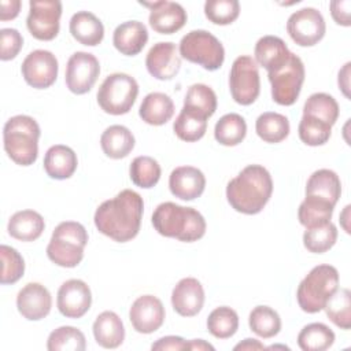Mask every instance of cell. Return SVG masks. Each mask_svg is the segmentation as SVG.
Listing matches in <instances>:
<instances>
[{"instance_id":"22","label":"cell","mask_w":351,"mask_h":351,"mask_svg":"<svg viewBox=\"0 0 351 351\" xmlns=\"http://www.w3.org/2000/svg\"><path fill=\"white\" fill-rule=\"evenodd\" d=\"M148 41V30L143 22L126 21L118 25L112 34V44L118 52L134 56L143 51Z\"/></svg>"},{"instance_id":"39","label":"cell","mask_w":351,"mask_h":351,"mask_svg":"<svg viewBox=\"0 0 351 351\" xmlns=\"http://www.w3.org/2000/svg\"><path fill=\"white\" fill-rule=\"evenodd\" d=\"M328 318L340 329L351 328V292L337 288L324 307Z\"/></svg>"},{"instance_id":"2","label":"cell","mask_w":351,"mask_h":351,"mask_svg":"<svg viewBox=\"0 0 351 351\" xmlns=\"http://www.w3.org/2000/svg\"><path fill=\"white\" fill-rule=\"evenodd\" d=\"M271 192L270 173L261 165H248L228 182L226 199L236 211L254 215L263 210Z\"/></svg>"},{"instance_id":"36","label":"cell","mask_w":351,"mask_h":351,"mask_svg":"<svg viewBox=\"0 0 351 351\" xmlns=\"http://www.w3.org/2000/svg\"><path fill=\"white\" fill-rule=\"evenodd\" d=\"M339 104L336 99L328 93L317 92L307 97L303 106V115L314 117L328 125H335L339 118Z\"/></svg>"},{"instance_id":"45","label":"cell","mask_w":351,"mask_h":351,"mask_svg":"<svg viewBox=\"0 0 351 351\" xmlns=\"http://www.w3.org/2000/svg\"><path fill=\"white\" fill-rule=\"evenodd\" d=\"M0 256H1L0 282L3 285L15 284L25 273V261L22 255L15 248L1 244Z\"/></svg>"},{"instance_id":"26","label":"cell","mask_w":351,"mask_h":351,"mask_svg":"<svg viewBox=\"0 0 351 351\" xmlns=\"http://www.w3.org/2000/svg\"><path fill=\"white\" fill-rule=\"evenodd\" d=\"M77 165L78 160L75 152L63 144L49 147L44 156V170L55 180L70 178L74 174Z\"/></svg>"},{"instance_id":"8","label":"cell","mask_w":351,"mask_h":351,"mask_svg":"<svg viewBox=\"0 0 351 351\" xmlns=\"http://www.w3.org/2000/svg\"><path fill=\"white\" fill-rule=\"evenodd\" d=\"M180 56L208 71L218 70L225 60L221 41L207 30H191L180 41Z\"/></svg>"},{"instance_id":"14","label":"cell","mask_w":351,"mask_h":351,"mask_svg":"<svg viewBox=\"0 0 351 351\" xmlns=\"http://www.w3.org/2000/svg\"><path fill=\"white\" fill-rule=\"evenodd\" d=\"M58 59L47 49L32 51L22 62V75L27 85L36 89L49 88L58 78Z\"/></svg>"},{"instance_id":"41","label":"cell","mask_w":351,"mask_h":351,"mask_svg":"<svg viewBox=\"0 0 351 351\" xmlns=\"http://www.w3.org/2000/svg\"><path fill=\"white\" fill-rule=\"evenodd\" d=\"M47 348L49 351H84L86 340L78 328L59 326L49 333Z\"/></svg>"},{"instance_id":"28","label":"cell","mask_w":351,"mask_h":351,"mask_svg":"<svg viewBox=\"0 0 351 351\" xmlns=\"http://www.w3.org/2000/svg\"><path fill=\"white\" fill-rule=\"evenodd\" d=\"M341 195V182L339 176L329 169L314 171L306 184V196L318 197L335 206Z\"/></svg>"},{"instance_id":"15","label":"cell","mask_w":351,"mask_h":351,"mask_svg":"<svg viewBox=\"0 0 351 351\" xmlns=\"http://www.w3.org/2000/svg\"><path fill=\"white\" fill-rule=\"evenodd\" d=\"M92 304V293L88 284L78 278L64 281L56 298V306L66 318H81Z\"/></svg>"},{"instance_id":"21","label":"cell","mask_w":351,"mask_h":351,"mask_svg":"<svg viewBox=\"0 0 351 351\" xmlns=\"http://www.w3.org/2000/svg\"><path fill=\"white\" fill-rule=\"evenodd\" d=\"M170 192L181 200H193L199 197L206 188V177L197 167H176L169 177Z\"/></svg>"},{"instance_id":"54","label":"cell","mask_w":351,"mask_h":351,"mask_svg":"<svg viewBox=\"0 0 351 351\" xmlns=\"http://www.w3.org/2000/svg\"><path fill=\"white\" fill-rule=\"evenodd\" d=\"M350 206H346L344 207V210H343V213L340 214V223H341V226H343V229L347 232V233H350V226H348V223H347V221H348V214H350Z\"/></svg>"},{"instance_id":"55","label":"cell","mask_w":351,"mask_h":351,"mask_svg":"<svg viewBox=\"0 0 351 351\" xmlns=\"http://www.w3.org/2000/svg\"><path fill=\"white\" fill-rule=\"evenodd\" d=\"M266 348H285V350H289L287 346H270V347H266Z\"/></svg>"},{"instance_id":"47","label":"cell","mask_w":351,"mask_h":351,"mask_svg":"<svg viewBox=\"0 0 351 351\" xmlns=\"http://www.w3.org/2000/svg\"><path fill=\"white\" fill-rule=\"evenodd\" d=\"M23 45L22 34L12 27H4L0 30V59H14Z\"/></svg>"},{"instance_id":"18","label":"cell","mask_w":351,"mask_h":351,"mask_svg":"<svg viewBox=\"0 0 351 351\" xmlns=\"http://www.w3.org/2000/svg\"><path fill=\"white\" fill-rule=\"evenodd\" d=\"M141 5L151 10L148 21L151 27L160 34H173L184 27L186 23V11L176 1H140Z\"/></svg>"},{"instance_id":"31","label":"cell","mask_w":351,"mask_h":351,"mask_svg":"<svg viewBox=\"0 0 351 351\" xmlns=\"http://www.w3.org/2000/svg\"><path fill=\"white\" fill-rule=\"evenodd\" d=\"M207 117L203 114L188 108L182 107L181 112L176 118L173 123V130L176 136L186 143H193L200 140L207 130Z\"/></svg>"},{"instance_id":"30","label":"cell","mask_w":351,"mask_h":351,"mask_svg":"<svg viewBox=\"0 0 351 351\" xmlns=\"http://www.w3.org/2000/svg\"><path fill=\"white\" fill-rule=\"evenodd\" d=\"M100 145L108 158L121 159L134 148V136L123 125H111L101 133Z\"/></svg>"},{"instance_id":"43","label":"cell","mask_w":351,"mask_h":351,"mask_svg":"<svg viewBox=\"0 0 351 351\" xmlns=\"http://www.w3.org/2000/svg\"><path fill=\"white\" fill-rule=\"evenodd\" d=\"M337 240V228L330 221L315 228L306 229L303 233V244L307 251L322 254L330 250Z\"/></svg>"},{"instance_id":"49","label":"cell","mask_w":351,"mask_h":351,"mask_svg":"<svg viewBox=\"0 0 351 351\" xmlns=\"http://www.w3.org/2000/svg\"><path fill=\"white\" fill-rule=\"evenodd\" d=\"M152 350H173V351H180V350H188V341L184 340L180 336H165L158 339L152 346Z\"/></svg>"},{"instance_id":"11","label":"cell","mask_w":351,"mask_h":351,"mask_svg":"<svg viewBox=\"0 0 351 351\" xmlns=\"http://www.w3.org/2000/svg\"><path fill=\"white\" fill-rule=\"evenodd\" d=\"M60 16L62 3L59 0H32L29 3L26 26L34 38L41 41H51L59 33Z\"/></svg>"},{"instance_id":"32","label":"cell","mask_w":351,"mask_h":351,"mask_svg":"<svg viewBox=\"0 0 351 351\" xmlns=\"http://www.w3.org/2000/svg\"><path fill=\"white\" fill-rule=\"evenodd\" d=\"M255 130L265 143H281L289 134V121L282 114L267 111L258 117Z\"/></svg>"},{"instance_id":"7","label":"cell","mask_w":351,"mask_h":351,"mask_svg":"<svg viewBox=\"0 0 351 351\" xmlns=\"http://www.w3.org/2000/svg\"><path fill=\"white\" fill-rule=\"evenodd\" d=\"M138 95L137 81L125 73H112L104 78L97 90L100 108L111 115H122L130 111Z\"/></svg>"},{"instance_id":"9","label":"cell","mask_w":351,"mask_h":351,"mask_svg":"<svg viewBox=\"0 0 351 351\" xmlns=\"http://www.w3.org/2000/svg\"><path fill=\"white\" fill-rule=\"evenodd\" d=\"M304 64L302 59L291 52L289 59L276 71L267 73L271 85V97L280 106H292L304 82Z\"/></svg>"},{"instance_id":"16","label":"cell","mask_w":351,"mask_h":351,"mask_svg":"<svg viewBox=\"0 0 351 351\" xmlns=\"http://www.w3.org/2000/svg\"><path fill=\"white\" fill-rule=\"evenodd\" d=\"M148 73L160 81L174 78L181 69V56L174 43L159 41L154 44L145 58Z\"/></svg>"},{"instance_id":"40","label":"cell","mask_w":351,"mask_h":351,"mask_svg":"<svg viewBox=\"0 0 351 351\" xmlns=\"http://www.w3.org/2000/svg\"><path fill=\"white\" fill-rule=\"evenodd\" d=\"M207 329L217 339H229L239 329V315L228 306L217 307L207 318Z\"/></svg>"},{"instance_id":"12","label":"cell","mask_w":351,"mask_h":351,"mask_svg":"<svg viewBox=\"0 0 351 351\" xmlns=\"http://www.w3.org/2000/svg\"><path fill=\"white\" fill-rule=\"evenodd\" d=\"M287 32L298 45L313 47L324 38L326 25L317 8L304 7L291 14L287 22Z\"/></svg>"},{"instance_id":"48","label":"cell","mask_w":351,"mask_h":351,"mask_svg":"<svg viewBox=\"0 0 351 351\" xmlns=\"http://www.w3.org/2000/svg\"><path fill=\"white\" fill-rule=\"evenodd\" d=\"M351 10V1L350 0H333L330 1V14L332 18L337 25L341 26H350L351 18L350 11Z\"/></svg>"},{"instance_id":"44","label":"cell","mask_w":351,"mask_h":351,"mask_svg":"<svg viewBox=\"0 0 351 351\" xmlns=\"http://www.w3.org/2000/svg\"><path fill=\"white\" fill-rule=\"evenodd\" d=\"M299 137L300 140L310 147L324 145L332 133V126L310 115H303L299 122Z\"/></svg>"},{"instance_id":"37","label":"cell","mask_w":351,"mask_h":351,"mask_svg":"<svg viewBox=\"0 0 351 351\" xmlns=\"http://www.w3.org/2000/svg\"><path fill=\"white\" fill-rule=\"evenodd\" d=\"M250 329L262 339H270L278 335L281 318L276 310L269 306H256L248 317Z\"/></svg>"},{"instance_id":"4","label":"cell","mask_w":351,"mask_h":351,"mask_svg":"<svg viewBox=\"0 0 351 351\" xmlns=\"http://www.w3.org/2000/svg\"><path fill=\"white\" fill-rule=\"evenodd\" d=\"M40 126L29 115L11 117L3 128V141L7 155L16 165L30 166L38 155Z\"/></svg>"},{"instance_id":"6","label":"cell","mask_w":351,"mask_h":351,"mask_svg":"<svg viewBox=\"0 0 351 351\" xmlns=\"http://www.w3.org/2000/svg\"><path fill=\"white\" fill-rule=\"evenodd\" d=\"M88 233L84 225L75 221L60 222L48 243L47 255L58 266L75 267L84 258Z\"/></svg>"},{"instance_id":"33","label":"cell","mask_w":351,"mask_h":351,"mask_svg":"<svg viewBox=\"0 0 351 351\" xmlns=\"http://www.w3.org/2000/svg\"><path fill=\"white\" fill-rule=\"evenodd\" d=\"M247 134V123L245 119L236 114H225L221 117L214 128L215 140L225 147H234L240 144Z\"/></svg>"},{"instance_id":"3","label":"cell","mask_w":351,"mask_h":351,"mask_svg":"<svg viewBox=\"0 0 351 351\" xmlns=\"http://www.w3.org/2000/svg\"><path fill=\"white\" fill-rule=\"evenodd\" d=\"M152 225L159 234L185 243L200 240L207 228L204 217L197 210L173 202L160 203L155 208Z\"/></svg>"},{"instance_id":"34","label":"cell","mask_w":351,"mask_h":351,"mask_svg":"<svg viewBox=\"0 0 351 351\" xmlns=\"http://www.w3.org/2000/svg\"><path fill=\"white\" fill-rule=\"evenodd\" d=\"M333 208L335 206H332L326 200L313 197V196H306L299 206V211H298L299 222L306 229L321 226L330 221Z\"/></svg>"},{"instance_id":"13","label":"cell","mask_w":351,"mask_h":351,"mask_svg":"<svg viewBox=\"0 0 351 351\" xmlns=\"http://www.w3.org/2000/svg\"><path fill=\"white\" fill-rule=\"evenodd\" d=\"M99 74L100 64L95 55L84 51L74 52L66 66V86L75 95H84L93 88Z\"/></svg>"},{"instance_id":"23","label":"cell","mask_w":351,"mask_h":351,"mask_svg":"<svg viewBox=\"0 0 351 351\" xmlns=\"http://www.w3.org/2000/svg\"><path fill=\"white\" fill-rule=\"evenodd\" d=\"M254 55L256 64L266 69L267 73H271L287 63L291 51L282 38L277 36H263L255 44Z\"/></svg>"},{"instance_id":"17","label":"cell","mask_w":351,"mask_h":351,"mask_svg":"<svg viewBox=\"0 0 351 351\" xmlns=\"http://www.w3.org/2000/svg\"><path fill=\"white\" fill-rule=\"evenodd\" d=\"M129 319L136 332L154 333L165 322V307L154 295L138 296L129 310Z\"/></svg>"},{"instance_id":"38","label":"cell","mask_w":351,"mask_h":351,"mask_svg":"<svg viewBox=\"0 0 351 351\" xmlns=\"http://www.w3.org/2000/svg\"><path fill=\"white\" fill-rule=\"evenodd\" d=\"M160 173L162 170L159 163L147 155L134 158L129 167L132 182L144 189L155 186L160 178Z\"/></svg>"},{"instance_id":"51","label":"cell","mask_w":351,"mask_h":351,"mask_svg":"<svg viewBox=\"0 0 351 351\" xmlns=\"http://www.w3.org/2000/svg\"><path fill=\"white\" fill-rule=\"evenodd\" d=\"M350 67H351V63L347 62L343 66V69L339 71V77H337L339 88L341 89L343 95L348 99H350Z\"/></svg>"},{"instance_id":"19","label":"cell","mask_w":351,"mask_h":351,"mask_svg":"<svg viewBox=\"0 0 351 351\" xmlns=\"http://www.w3.org/2000/svg\"><path fill=\"white\" fill-rule=\"evenodd\" d=\"M52 307L49 291L40 282L26 284L16 295V308L19 314L29 321L45 318Z\"/></svg>"},{"instance_id":"27","label":"cell","mask_w":351,"mask_h":351,"mask_svg":"<svg viewBox=\"0 0 351 351\" xmlns=\"http://www.w3.org/2000/svg\"><path fill=\"white\" fill-rule=\"evenodd\" d=\"M45 228L44 218L34 210H22L11 215L7 230L11 237L21 241L37 240Z\"/></svg>"},{"instance_id":"10","label":"cell","mask_w":351,"mask_h":351,"mask_svg":"<svg viewBox=\"0 0 351 351\" xmlns=\"http://www.w3.org/2000/svg\"><path fill=\"white\" fill-rule=\"evenodd\" d=\"M229 90L233 100L241 106L252 104L261 92L256 62L248 56H237L229 73Z\"/></svg>"},{"instance_id":"24","label":"cell","mask_w":351,"mask_h":351,"mask_svg":"<svg viewBox=\"0 0 351 351\" xmlns=\"http://www.w3.org/2000/svg\"><path fill=\"white\" fill-rule=\"evenodd\" d=\"M93 336L103 348H117L125 340V326L119 315L114 311L100 313L93 322Z\"/></svg>"},{"instance_id":"46","label":"cell","mask_w":351,"mask_h":351,"mask_svg":"<svg viewBox=\"0 0 351 351\" xmlns=\"http://www.w3.org/2000/svg\"><path fill=\"white\" fill-rule=\"evenodd\" d=\"M204 14L215 25H229L237 19L240 4L237 0H207L204 3Z\"/></svg>"},{"instance_id":"42","label":"cell","mask_w":351,"mask_h":351,"mask_svg":"<svg viewBox=\"0 0 351 351\" xmlns=\"http://www.w3.org/2000/svg\"><path fill=\"white\" fill-rule=\"evenodd\" d=\"M184 107L192 108L210 118L217 110V95L206 84H193L186 90Z\"/></svg>"},{"instance_id":"53","label":"cell","mask_w":351,"mask_h":351,"mask_svg":"<svg viewBox=\"0 0 351 351\" xmlns=\"http://www.w3.org/2000/svg\"><path fill=\"white\" fill-rule=\"evenodd\" d=\"M188 350H193V351L195 350H197V351L211 350V351H214V347L210 343H207V341H204L202 339H195V340L188 341Z\"/></svg>"},{"instance_id":"52","label":"cell","mask_w":351,"mask_h":351,"mask_svg":"<svg viewBox=\"0 0 351 351\" xmlns=\"http://www.w3.org/2000/svg\"><path fill=\"white\" fill-rule=\"evenodd\" d=\"M266 347L256 339H244L239 344L234 346V350H248V351H256V350H265Z\"/></svg>"},{"instance_id":"1","label":"cell","mask_w":351,"mask_h":351,"mask_svg":"<svg viewBox=\"0 0 351 351\" xmlns=\"http://www.w3.org/2000/svg\"><path fill=\"white\" fill-rule=\"evenodd\" d=\"M143 197L132 189L121 191L115 197L104 200L95 213V226L100 233L118 243L134 239L143 218Z\"/></svg>"},{"instance_id":"50","label":"cell","mask_w":351,"mask_h":351,"mask_svg":"<svg viewBox=\"0 0 351 351\" xmlns=\"http://www.w3.org/2000/svg\"><path fill=\"white\" fill-rule=\"evenodd\" d=\"M21 0H1L0 1V19L8 21L18 16L21 11Z\"/></svg>"},{"instance_id":"25","label":"cell","mask_w":351,"mask_h":351,"mask_svg":"<svg viewBox=\"0 0 351 351\" xmlns=\"http://www.w3.org/2000/svg\"><path fill=\"white\" fill-rule=\"evenodd\" d=\"M69 29L74 40L88 47L100 44L104 37V26L101 21L89 11L75 12L70 19Z\"/></svg>"},{"instance_id":"20","label":"cell","mask_w":351,"mask_h":351,"mask_svg":"<svg viewBox=\"0 0 351 351\" xmlns=\"http://www.w3.org/2000/svg\"><path fill=\"white\" fill-rule=\"evenodd\" d=\"M171 304L182 317L196 315L204 304V289L200 281L193 277L180 280L171 292Z\"/></svg>"},{"instance_id":"5","label":"cell","mask_w":351,"mask_h":351,"mask_svg":"<svg viewBox=\"0 0 351 351\" xmlns=\"http://www.w3.org/2000/svg\"><path fill=\"white\" fill-rule=\"evenodd\" d=\"M339 288V271L332 265H318L300 281L296 299L299 307L308 314L324 310L326 302Z\"/></svg>"},{"instance_id":"29","label":"cell","mask_w":351,"mask_h":351,"mask_svg":"<svg viewBox=\"0 0 351 351\" xmlns=\"http://www.w3.org/2000/svg\"><path fill=\"white\" fill-rule=\"evenodd\" d=\"M173 114H174V103L170 99V96L162 92L148 93L143 99L138 110L140 118L145 123L154 125V126L165 125L167 121L171 119Z\"/></svg>"},{"instance_id":"35","label":"cell","mask_w":351,"mask_h":351,"mask_svg":"<svg viewBox=\"0 0 351 351\" xmlns=\"http://www.w3.org/2000/svg\"><path fill=\"white\" fill-rule=\"evenodd\" d=\"M335 343V332L322 322L306 325L298 335V344L303 351H325Z\"/></svg>"}]
</instances>
